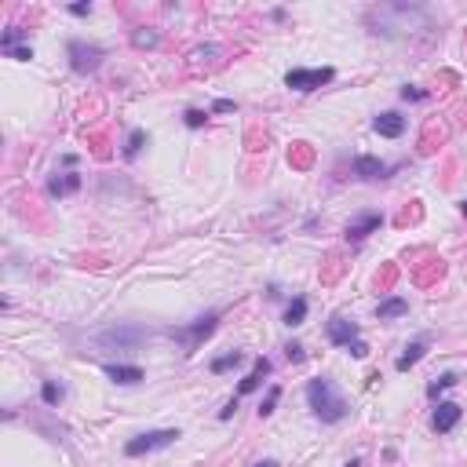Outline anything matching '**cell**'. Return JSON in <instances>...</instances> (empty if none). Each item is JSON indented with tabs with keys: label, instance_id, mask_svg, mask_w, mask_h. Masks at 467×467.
Returning a JSON list of instances; mask_svg holds the SVG:
<instances>
[{
	"label": "cell",
	"instance_id": "cell-6",
	"mask_svg": "<svg viewBox=\"0 0 467 467\" xmlns=\"http://www.w3.org/2000/svg\"><path fill=\"white\" fill-rule=\"evenodd\" d=\"M332 77H336L332 66H321V69H288V73H285V88H292V91H314V88L329 84Z\"/></svg>",
	"mask_w": 467,
	"mask_h": 467
},
{
	"label": "cell",
	"instance_id": "cell-19",
	"mask_svg": "<svg viewBox=\"0 0 467 467\" xmlns=\"http://www.w3.org/2000/svg\"><path fill=\"white\" fill-rule=\"evenodd\" d=\"M457 383H460L457 372H442L438 380H431V383H427V398H438V394H446L449 387H457Z\"/></svg>",
	"mask_w": 467,
	"mask_h": 467
},
{
	"label": "cell",
	"instance_id": "cell-17",
	"mask_svg": "<svg viewBox=\"0 0 467 467\" xmlns=\"http://www.w3.org/2000/svg\"><path fill=\"white\" fill-rule=\"evenodd\" d=\"M303 321H307V299H303V296H292L288 307H285V325H292V329H296V325H303Z\"/></svg>",
	"mask_w": 467,
	"mask_h": 467
},
{
	"label": "cell",
	"instance_id": "cell-5",
	"mask_svg": "<svg viewBox=\"0 0 467 467\" xmlns=\"http://www.w3.org/2000/svg\"><path fill=\"white\" fill-rule=\"evenodd\" d=\"M216 321H219V310H208V314H201V318H194L190 325H183V329H168V336L179 340L186 350H194L201 340H208V336L216 332Z\"/></svg>",
	"mask_w": 467,
	"mask_h": 467
},
{
	"label": "cell",
	"instance_id": "cell-10",
	"mask_svg": "<svg viewBox=\"0 0 467 467\" xmlns=\"http://www.w3.org/2000/svg\"><path fill=\"white\" fill-rule=\"evenodd\" d=\"M394 168L391 165H383V161L380 157H369V154H358L354 157V175H358V179H387V175H391Z\"/></svg>",
	"mask_w": 467,
	"mask_h": 467
},
{
	"label": "cell",
	"instance_id": "cell-15",
	"mask_svg": "<svg viewBox=\"0 0 467 467\" xmlns=\"http://www.w3.org/2000/svg\"><path fill=\"white\" fill-rule=\"evenodd\" d=\"M424 354H427V340L409 343V347H405V354H398V361H394V369H398V372H409V369H413Z\"/></svg>",
	"mask_w": 467,
	"mask_h": 467
},
{
	"label": "cell",
	"instance_id": "cell-28",
	"mask_svg": "<svg viewBox=\"0 0 467 467\" xmlns=\"http://www.w3.org/2000/svg\"><path fill=\"white\" fill-rule=\"evenodd\" d=\"M347 350H350V354H354V358H369V343H365V340H354V343H350Z\"/></svg>",
	"mask_w": 467,
	"mask_h": 467
},
{
	"label": "cell",
	"instance_id": "cell-1",
	"mask_svg": "<svg viewBox=\"0 0 467 467\" xmlns=\"http://www.w3.org/2000/svg\"><path fill=\"white\" fill-rule=\"evenodd\" d=\"M307 402L314 409V416L321 420V424H340V420H347L350 405L340 391H336V383L329 376H318L307 383Z\"/></svg>",
	"mask_w": 467,
	"mask_h": 467
},
{
	"label": "cell",
	"instance_id": "cell-13",
	"mask_svg": "<svg viewBox=\"0 0 467 467\" xmlns=\"http://www.w3.org/2000/svg\"><path fill=\"white\" fill-rule=\"evenodd\" d=\"M106 376H110L113 383H121V387H132V383L143 380V369H139V365H121V361H110V365H106Z\"/></svg>",
	"mask_w": 467,
	"mask_h": 467
},
{
	"label": "cell",
	"instance_id": "cell-25",
	"mask_svg": "<svg viewBox=\"0 0 467 467\" xmlns=\"http://www.w3.org/2000/svg\"><path fill=\"white\" fill-rule=\"evenodd\" d=\"M183 121H186V128H205L208 113H205V110H197V106H190V110L183 113Z\"/></svg>",
	"mask_w": 467,
	"mask_h": 467
},
{
	"label": "cell",
	"instance_id": "cell-20",
	"mask_svg": "<svg viewBox=\"0 0 467 467\" xmlns=\"http://www.w3.org/2000/svg\"><path fill=\"white\" fill-rule=\"evenodd\" d=\"M62 398H66V387H62V383H55V380H44V383H41V402H44V405L55 409Z\"/></svg>",
	"mask_w": 467,
	"mask_h": 467
},
{
	"label": "cell",
	"instance_id": "cell-3",
	"mask_svg": "<svg viewBox=\"0 0 467 467\" xmlns=\"http://www.w3.org/2000/svg\"><path fill=\"white\" fill-rule=\"evenodd\" d=\"M146 329L143 325H128V321H117V325H110V329H102L99 336H95V343L99 347H117V350H135L139 343L146 340Z\"/></svg>",
	"mask_w": 467,
	"mask_h": 467
},
{
	"label": "cell",
	"instance_id": "cell-31",
	"mask_svg": "<svg viewBox=\"0 0 467 467\" xmlns=\"http://www.w3.org/2000/svg\"><path fill=\"white\" fill-rule=\"evenodd\" d=\"M234 110V99H216L212 102V113H230Z\"/></svg>",
	"mask_w": 467,
	"mask_h": 467
},
{
	"label": "cell",
	"instance_id": "cell-2",
	"mask_svg": "<svg viewBox=\"0 0 467 467\" xmlns=\"http://www.w3.org/2000/svg\"><path fill=\"white\" fill-rule=\"evenodd\" d=\"M183 435L175 427H165V431H143V435L128 438L124 442V457H146V453H157V449H168L172 442H179Z\"/></svg>",
	"mask_w": 467,
	"mask_h": 467
},
{
	"label": "cell",
	"instance_id": "cell-27",
	"mask_svg": "<svg viewBox=\"0 0 467 467\" xmlns=\"http://www.w3.org/2000/svg\"><path fill=\"white\" fill-rule=\"evenodd\" d=\"M4 55L19 58V62H30V58H33V48H30V44H26V48H22V44H19V48H11V52H4Z\"/></svg>",
	"mask_w": 467,
	"mask_h": 467
},
{
	"label": "cell",
	"instance_id": "cell-14",
	"mask_svg": "<svg viewBox=\"0 0 467 467\" xmlns=\"http://www.w3.org/2000/svg\"><path fill=\"white\" fill-rule=\"evenodd\" d=\"M73 190H80V175L77 172H62V175H55V179L48 183L52 197H62V194H73Z\"/></svg>",
	"mask_w": 467,
	"mask_h": 467
},
{
	"label": "cell",
	"instance_id": "cell-26",
	"mask_svg": "<svg viewBox=\"0 0 467 467\" xmlns=\"http://www.w3.org/2000/svg\"><path fill=\"white\" fill-rule=\"evenodd\" d=\"M402 99H405V102H424V99H427V91H420V88H409V84H405V88H402Z\"/></svg>",
	"mask_w": 467,
	"mask_h": 467
},
{
	"label": "cell",
	"instance_id": "cell-18",
	"mask_svg": "<svg viewBox=\"0 0 467 467\" xmlns=\"http://www.w3.org/2000/svg\"><path fill=\"white\" fill-rule=\"evenodd\" d=\"M132 44H135L139 52H146V48H157V44H161V33H157V30H150V26H139V30L132 33Z\"/></svg>",
	"mask_w": 467,
	"mask_h": 467
},
{
	"label": "cell",
	"instance_id": "cell-32",
	"mask_svg": "<svg viewBox=\"0 0 467 467\" xmlns=\"http://www.w3.org/2000/svg\"><path fill=\"white\" fill-rule=\"evenodd\" d=\"M234 409H238V394H234V398L227 402V409H219V420H230V416H234Z\"/></svg>",
	"mask_w": 467,
	"mask_h": 467
},
{
	"label": "cell",
	"instance_id": "cell-21",
	"mask_svg": "<svg viewBox=\"0 0 467 467\" xmlns=\"http://www.w3.org/2000/svg\"><path fill=\"white\" fill-rule=\"evenodd\" d=\"M241 361H244L241 350H227V354L212 358V372H227V369H234V365H241Z\"/></svg>",
	"mask_w": 467,
	"mask_h": 467
},
{
	"label": "cell",
	"instance_id": "cell-34",
	"mask_svg": "<svg viewBox=\"0 0 467 467\" xmlns=\"http://www.w3.org/2000/svg\"><path fill=\"white\" fill-rule=\"evenodd\" d=\"M347 467H361V460H347Z\"/></svg>",
	"mask_w": 467,
	"mask_h": 467
},
{
	"label": "cell",
	"instance_id": "cell-8",
	"mask_svg": "<svg viewBox=\"0 0 467 467\" xmlns=\"http://www.w3.org/2000/svg\"><path fill=\"white\" fill-rule=\"evenodd\" d=\"M460 416H464V409L457 402H438L435 416H431V427H435L438 435H449V431L460 424Z\"/></svg>",
	"mask_w": 467,
	"mask_h": 467
},
{
	"label": "cell",
	"instance_id": "cell-23",
	"mask_svg": "<svg viewBox=\"0 0 467 467\" xmlns=\"http://www.w3.org/2000/svg\"><path fill=\"white\" fill-rule=\"evenodd\" d=\"M22 37H26V30H22V26H11V30L4 33V37H0V52L19 48V41H22Z\"/></svg>",
	"mask_w": 467,
	"mask_h": 467
},
{
	"label": "cell",
	"instance_id": "cell-29",
	"mask_svg": "<svg viewBox=\"0 0 467 467\" xmlns=\"http://www.w3.org/2000/svg\"><path fill=\"white\" fill-rule=\"evenodd\" d=\"M285 354H288V361H303V358H307V350H303L299 343H288V347H285Z\"/></svg>",
	"mask_w": 467,
	"mask_h": 467
},
{
	"label": "cell",
	"instance_id": "cell-9",
	"mask_svg": "<svg viewBox=\"0 0 467 467\" xmlns=\"http://www.w3.org/2000/svg\"><path fill=\"white\" fill-rule=\"evenodd\" d=\"M325 336H329V343L336 347H350L358 340V321H347V318H332L325 325Z\"/></svg>",
	"mask_w": 467,
	"mask_h": 467
},
{
	"label": "cell",
	"instance_id": "cell-12",
	"mask_svg": "<svg viewBox=\"0 0 467 467\" xmlns=\"http://www.w3.org/2000/svg\"><path fill=\"white\" fill-rule=\"evenodd\" d=\"M372 128H376L383 139H398V135L405 132V117L394 113V110H387V113H380L376 121H372Z\"/></svg>",
	"mask_w": 467,
	"mask_h": 467
},
{
	"label": "cell",
	"instance_id": "cell-35",
	"mask_svg": "<svg viewBox=\"0 0 467 467\" xmlns=\"http://www.w3.org/2000/svg\"><path fill=\"white\" fill-rule=\"evenodd\" d=\"M460 212H464V216H467V201H464V205H460Z\"/></svg>",
	"mask_w": 467,
	"mask_h": 467
},
{
	"label": "cell",
	"instance_id": "cell-11",
	"mask_svg": "<svg viewBox=\"0 0 467 467\" xmlns=\"http://www.w3.org/2000/svg\"><path fill=\"white\" fill-rule=\"evenodd\" d=\"M263 376H271V361H266V358H255L252 372H249V376H244V380L238 383V398H244V394H252V391H260Z\"/></svg>",
	"mask_w": 467,
	"mask_h": 467
},
{
	"label": "cell",
	"instance_id": "cell-7",
	"mask_svg": "<svg viewBox=\"0 0 467 467\" xmlns=\"http://www.w3.org/2000/svg\"><path fill=\"white\" fill-rule=\"evenodd\" d=\"M383 227V216L380 212H361L347 223V241H365L369 234H376Z\"/></svg>",
	"mask_w": 467,
	"mask_h": 467
},
{
	"label": "cell",
	"instance_id": "cell-24",
	"mask_svg": "<svg viewBox=\"0 0 467 467\" xmlns=\"http://www.w3.org/2000/svg\"><path fill=\"white\" fill-rule=\"evenodd\" d=\"M277 402H282V387H271V391H266V398L260 402V416H271L277 409Z\"/></svg>",
	"mask_w": 467,
	"mask_h": 467
},
{
	"label": "cell",
	"instance_id": "cell-16",
	"mask_svg": "<svg viewBox=\"0 0 467 467\" xmlns=\"http://www.w3.org/2000/svg\"><path fill=\"white\" fill-rule=\"evenodd\" d=\"M402 314H409V299H402V296H391V299H383L380 307H376V318H380V321L402 318Z\"/></svg>",
	"mask_w": 467,
	"mask_h": 467
},
{
	"label": "cell",
	"instance_id": "cell-4",
	"mask_svg": "<svg viewBox=\"0 0 467 467\" xmlns=\"http://www.w3.org/2000/svg\"><path fill=\"white\" fill-rule=\"evenodd\" d=\"M66 58H69V69L80 77L95 73V69L102 66V58H106V52L99 48V44H88V41H69L66 44Z\"/></svg>",
	"mask_w": 467,
	"mask_h": 467
},
{
	"label": "cell",
	"instance_id": "cell-33",
	"mask_svg": "<svg viewBox=\"0 0 467 467\" xmlns=\"http://www.w3.org/2000/svg\"><path fill=\"white\" fill-rule=\"evenodd\" d=\"M252 467H282L277 460H260V464H252Z\"/></svg>",
	"mask_w": 467,
	"mask_h": 467
},
{
	"label": "cell",
	"instance_id": "cell-22",
	"mask_svg": "<svg viewBox=\"0 0 467 467\" xmlns=\"http://www.w3.org/2000/svg\"><path fill=\"white\" fill-rule=\"evenodd\" d=\"M143 143H146V132H143V128H135V132L128 135V143H124V161H135L139 150H143Z\"/></svg>",
	"mask_w": 467,
	"mask_h": 467
},
{
	"label": "cell",
	"instance_id": "cell-30",
	"mask_svg": "<svg viewBox=\"0 0 467 467\" xmlns=\"http://www.w3.org/2000/svg\"><path fill=\"white\" fill-rule=\"evenodd\" d=\"M69 15L84 19V15H91V4H84V0H80V4H69Z\"/></svg>",
	"mask_w": 467,
	"mask_h": 467
}]
</instances>
